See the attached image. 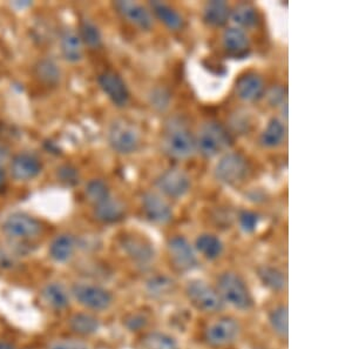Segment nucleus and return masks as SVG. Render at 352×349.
<instances>
[{"mask_svg":"<svg viewBox=\"0 0 352 349\" xmlns=\"http://www.w3.org/2000/svg\"><path fill=\"white\" fill-rule=\"evenodd\" d=\"M217 292L224 304L232 306L239 310H249L254 306L252 292L245 281L237 273L227 272L217 280Z\"/></svg>","mask_w":352,"mask_h":349,"instance_id":"1","label":"nucleus"},{"mask_svg":"<svg viewBox=\"0 0 352 349\" xmlns=\"http://www.w3.org/2000/svg\"><path fill=\"white\" fill-rule=\"evenodd\" d=\"M232 145V138L220 123L208 121L202 125L197 140V147L206 158H212Z\"/></svg>","mask_w":352,"mask_h":349,"instance_id":"2","label":"nucleus"},{"mask_svg":"<svg viewBox=\"0 0 352 349\" xmlns=\"http://www.w3.org/2000/svg\"><path fill=\"white\" fill-rule=\"evenodd\" d=\"M164 147L170 157L187 159L195 152L197 140L184 124L170 121L164 132Z\"/></svg>","mask_w":352,"mask_h":349,"instance_id":"3","label":"nucleus"},{"mask_svg":"<svg viewBox=\"0 0 352 349\" xmlns=\"http://www.w3.org/2000/svg\"><path fill=\"white\" fill-rule=\"evenodd\" d=\"M186 295L192 307L204 313H217L224 308V302L217 288L201 280L189 282Z\"/></svg>","mask_w":352,"mask_h":349,"instance_id":"4","label":"nucleus"},{"mask_svg":"<svg viewBox=\"0 0 352 349\" xmlns=\"http://www.w3.org/2000/svg\"><path fill=\"white\" fill-rule=\"evenodd\" d=\"M3 231L13 240L28 241L39 237L43 225L36 218L25 213H14L5 220Z\"/></svg>","mask_w":352,"mask_h":349,"instance_id":"5","label":"nucleus"},{"mask_svg":"<svg viewBox=\"0 0 352 349\" xmlns=\"http://www.w3.org/2000/svg\"><path fill=\"white\" fill-rule=\"evenodd\" d=\"M240 322L230 317H221L206 329L204 339L212 347H226L237 341L241 335Z\"/></svg>","mask_w":352,"mask_h":349,"instance_id":"6","label":"nucleus"},{"mask_svg":"<svg viewBox=\"0 0 352 349\" xmlns=\"http://www.w3.org/2000/svg\"><path fill=\"white\" fill-rule=\"evenodd\" d=\"M109 141L116 152L131 154L139 149L140 134L134 125L127 121L118 120L109 129Z\"/></svg>","mask_w":352,"mask_h":349,"instance_id":"7","label":"nucleus"},{"mask_svg":"<svg viewBox=\"0 0 352 349\" xmlns=\"http://www.w3.org/2000/svg\"><path fill=\"white\" fill-rule=\"evenodd\" d=\"M72 294L80 305L98 312L109 309L113 302L111 292L98 285L76 284L72 287Z\"/></svg>","mask_w":352,"mask_h":349,"instance_id":"8","label":"nucleus"},{"mask_svg":"<svg viewBox=\"0 0 352 349\" xmlns=\"http://www.w3.org/2000/svg\"><path fill=\"white\" fill-rule=\"evenodd\" d=\"M249 172V165L247 159L237 154L228 153L226 154L217 165L215 174L219 180L223 181L228 185H235L243 181Z\"/></svg>","mask_w":352,"mask_h":349,"instance_id":"9","label":"nucleus"},{"mask_svg":"<svg viewBox=\"0 0 352 349\" xmlns=\"http://www.w3.org/2000/svg\"><path fill=\"white\" fill-rule=\"evenodd\" d=\"M169 257L173 267L181 273L190 272L197 266V254L184 237H174L168 241Z\"/></svg>","mask_w":352,"mask_h":349,"instance_id":"10","label":"nucleus"},{"mask_svg":"<svg viewBox=\"0 0 352 349\" xmlns=\"http://www.w3.org/2000/svg\"><path fill=\"white\" fill-rule=\"evenodd\" d=\"M98 83L113 104L124 107L129 104V91L124 79L112 70H106L98 76Z\"/></svg>","mask_w":352,"mask_h":349,"instance_id":"11","label":"nucleus"},{"mask_svg":"<svg viewBox=\"0 0 352 349\" xmlns=\"http://www.w3.org/2000/svg\"><path fill=\"white\" fill-rule=\"evenodd\" d=\"M156 185L166 195L180 199L188 193L190 180L182 169H170L161 174L156 180Z\"/></svg>","mask_w":352,"mask_h":349,"instance_id":"12","label":"nucleus"},{"mask_svg":"<svg viewBox=\"0 0 352 349\" xmlns=\"http://www.w3.org/2000/svg\"><path fill=\"white\" fill-rule=\"evenodd\" d=\"M114 8L124 21L134 25L142 31H148L153 28V17L147 8L135 1H116Z\"/></svg>","mask_w":352,"mask_h":349,"instance_id":"13","label":"nucleus"},{"mask_svg":"<svg viewBox=\"0 0 352 349\" xmlns=\"http://www.w3.org/2000/svg\"><path fill=\"white\" fill-rule=\"evenodd\" d=\"M121 246L126 254L136 265L144 267L154 260V248L148 241L136 235H126L121 241Z\"/></svg>","mask_w":352,"mask_h":349,"instance_id":"14","label":"nucleus"},{"mask_svg":"<svg viewBox=\"0 0 352 349\" xmlns=\"http://www.w3.org/2000/svg\"><path fill=\"white\" fill-rule=\"evenodd\" d=\"M10 169L13 179L30 181L41 174L43 165L36 156L30 153H21L13 158Z\"/></svg>","mask_w":352,"mask_h":349,"instance_id":"15","label":"nucleus"},{"mask_svg":"<svg viewBox=\"0 0 352 349\" xmlns=\"http://www.w3.org/2000/svg\"><path fill=\"white\" fill-rule=\"evenodd\" d=\"M142 209L148 220L164 225L172 220L173 211L167 201L155 193H144L142 197Z\"/></svg>","mask_w":352,"mask_h":349,"instance_id":"16","label":"nucleus"},{"mask_svg":"<svg viewBox=\"0 0 352 349\" xmlns=\"http://www.w3.org/2000/svg\"><path fill=\"white\" fill-rule=\"evenodd\" d=\"M223 47L229 56L241 58L247 56L249 51V38L243 30L230 28L226 30L222 36Z\"/></svg>","mask_w":352,"mask_h":349,"instance_id":"17","label":"nucleus"},{"mask_svg":"<svg viewBox=\"0 0 352 349\" xmlns=\"http://www.w3.org/2000/svg\"><path fill=\"white\" fill-rule=\"evenodd\" d=\"M236 92L242 101H258L264 92L263 81L256 73H247L237 81Z\"/></svg>","mask_w":352,"mask_h":349,"instance_id":"18","label":"nucleus"},{"mask_svg":"<svg viewBox=\"0 0 352 349\" xmlns=\"http://www.w3.org/2000/svg\"><path fill=\"white\" fill-rule=\"evenodd\" d=\"M126 214L124 204L116 199L109 198L94 207V217L96 220L104 224H114L122 220Z\"/></svg>","mask_w":352,"mask_h":349,"instance_id":"19","label":"nucleus"},{"mask_svg":"<svg viewBox=\"0 0 352 349\" xmlns=\"http://www.w3.org/2000/svg\"><path fill=\"white\" fill-rule=\"evenodd\" d=\"M61 53L64 56L65 61L69 63H78L82 58V41L80 36L73 31L66 30L61 34L60 39Z\"/></svg>","mask_w":352,"mask_h":349,"instance_id":"20","label":"nucleus"},{"mask_svg":"<svg viewBox=\"0 0 352 349\" xmlns=\"http://www.w3.org/2000/svg\"><path fill=\"white\" fill-rule=\"evenodd\" d=\"M230 11L224 1L212 0L206 4L204 8V21L212 28H221L227 24Z\"/></svg>","mask_w":352,"mask_h":349,"instance_id":"21","label":"nucleus"},{"mask_svg":"<svg viewBox=\"0 0 352 349\" xmlns=\"http://www.w3.org/2000/svg\"><path fill=\"white\" fill-rule=\"evenodd\" d=\"M76 251V240L69 234H61L50 246V255L56 262H66L73 257Z\"/></svg>","mask_w":352,"mask_h":349,"instance_id":"22","label":"nucleus"},{"mask_svg":"<svg viewBox=\"0 0 352 349\" xmlns=\"http://www.w3.org/2000/svg\"><path fill=\"white\" fill-rule=\"evenodd\" d=\"M152 8L153 12L159 18V21H162L169 30L177 31L184 28V18L169 5L161 1H153Z\"/></svg>","mask_w":352,"mask_h":349,"instance_id":"23","label":"nucleus"},{"mask_svg":"<svg viewBox=\"0 0 352 349\" xmlns=\"http://www.w3.org/2000/svg\"><path fill=\"white\" fill-rule=\"evenodd\" d=\"M34 76L46 86H56L60 81V70L51 59H41L34 66Z\"/></svg>","mask_w":352,"mask_h":349,"instance_id":"24","label":"nucleus"},{"mask_svg":"<svg viewBox=\"0 0 352 349\" xmlns=\"http://www.w3.org/2000/svg\"><path fill=\"white\" fill-rule=\"evenodd\" d=\"M43 297L50 307L56 310L67 308L69 305V295L68 292L61 284H48L43 290Z\"/></svg>","mask_w":352,"mask_h":349,"instance_id":"25","label":"nucleus"},{"mask_svg":"<svg viewBox=\"0 0 352 349\" xmlns=\"http://www.w3.org/2000/svg\"><path fill=\"white\" fill-rule=\"evenodd\" d=\"M288 307L280 305L270 310L269 313V324L274 333L282 340H288L289 334Z\"/></svg>","mask_w":352,"mask_h":349,"instance_id":"26","label":"nucleus"},{"mask_svg":"<svg viewBox=\"0 0 352 349\" xmlns=\"http://www.w3.org/2000/svg\"><path fill=\"white\" fill-rule=\"evenodd\" d=\"M257 275L262 281V284L274 292L283 290L287 286V277L285 273L272 266H262L257 269Z\"/></svg>","mask_w":352,"mask_h":349,"instance_id":"27","label":"nucleus"},{"mask_svg":"<svg viewBox=\"0 0 352 349\" xmlns=\"http://www.w3.org/2000/svg\"><path fill=\"white\" fill-rule=\"evenodd\" d=\"M99 326V320L91 314H76L69 320V328L72 329L73 333L82 337L96 333Z\"/></svg>","mask_w":352,"mask_h":349,"instance_id":"28","label":"nucleus"},{"mask_svg":"<svg viewBox=\"0 0 352 349\" xmlns=\"http://www.w3.org/2000/svg\"><path fill=\"white\" fill-rule=\"evenodd\" d=\"M140 349H180V346L172 335L153 332L142 337Z\"/></svg>","mask_w":352,"mask_h":349,"instance_id":"29","label":"nucleus"},{"mask_svg":"<svg viewBox=\"0 0 352 349\" xmlns=\"http://www.w3.org/2000/svg\"><path fill=\"white\" fill-rule=\"evenodd\" d=\"M197 249L208 260H215L223 252V244L217 235L202 234L197 239Z\"/></svg>","mask_w":352,"mask_h":349,"instance_id":"30","label":"nucleus"},{"mask_svg":"<svg viewBox=\"0 0 352 349\" xmlns=\"http://www.w3.org/2000/svg\"><path fill=\"white\" fill-rule=\"evenodd\" d=\"M232 18L235 24L240 25L242 28H254L258 23L256 8L247 3L236 5L232 11Z\"/></svg>","mask_w":352,"mask_h":349,"instance_id":"31","label":"nucleus"},{"mask_svg":"<svg viewBox=\"0 0 352 349\" xmlns=\"http://www.w3.org/2000/svg\"><path fill=\"white\" fill-rule=\"evenodd\" d=\"M285 126L278 119H272L269 121L267 129L261 134V144L265 147H276L285 138Z\"/></svg>","mask_w":352,"mask_h":349,"instance_id":"32","label":"nucleus"},{"mask_svg":"<svg viewBox=\"0 0 352 349\" xmlns=\"http://www.w3.org/2000/svg\"><path fill=\"white\" fill-rule=\"evenodd\" d=\"M79 36L85 45L88 47L99 48L102 45V36H101L99 28L91 21H82L80 23Z\"/></svg>","mask_w":352,"mask_h":349,"instance_id":"33","label":"nucleus"},{"mask_svg":"<svg viewBox=\"0 0 352 349\" xmlns=\"http://www.w3.org/2000/svg\"><path fill=\"white\" fill-rule=\"evenodd\" d=\"M86 197L94 206L99 205L102 201L107 200L109 197V189L107 184L100 179H94L86 186Z\"/></svg>","mask_w":352,"mask_h":349,"instance_id":"34","label":"nucleus"},{"mask_svg":"<svg viewBox=\"0 0 352 349\" xmlns=\"http://www.w3.org/2000/svg\"><path fill=\"white\" fill-rule=\"evenodd\" d=\"M241 229H243L245 233H252L256 229L258 225V215L255 213L245 212L241 213L240 215Z\"/></svg>","mask_w":352,"mask_h":349,"instance_id":"35","label":"nucleus"},{"mask_svg":"<svg viewBox=\"0 0 352 349\" xmlns=\"http://www.w3.org/2000/svg\"><path fill=\"white\" fill-rule=\"evenodd\" d=\"M172 281H169L167 277H155L149 282V292L154 295L166 294L172 288Z\"/></svg>","mask_w":352,"mask_h":349,"instance_id":"36","label":"nucleus"},{"mask_svg":"<svg viewBox=\"0 0 352 349\" xmlns=\"http://www.w3.org/2000/svg\"><path fill=\"white\" fill-rule=\"evenodd\" d=\"M48 349H89L84 342L78 340H61L50 346Z\"/></svg>","mask_w":352,"mask_h":349,"instance_id":"37","label":"nucleus"},{"mask_svg":"<svg viewBox=\"0 0 352 349\" xmlns=\"http://www.w3.org/2000/svg\"><path fill=\"white\" fill-rule=\"evenodd\" d=\"M59 177H60L61 181L67 182L68 185H73L78 181V172L71 166H64L59 171Z\"/></svg>","mask_w":352,"mask_h":349,"instance_id":"38","label":"nucleus"},{"mask_svg":"<svg viewBox=\"0 0 352 349\" xmlns=\"http://www.w3.org/2000/svg\"><path fill=\"white\" fill-rule=\"evenodd\" d=\"M126 325L131 330H136V329L142 328L144 326L147 325V319L142 317V315H138V314H133L131 317L126 320Z\"/></svg>","mask_w":352,"mask_h":349,"instance_id":"39","label":"nucleus"},{"mask_svg":"<svg viewBox=\"0 0 352 349\" xmlns=\"http://www.w3.org/2000/svg\"><path fill=\"white\" fill-rule=\"evenodd\" d=\"M8 154V153L6 149H3V147H0V164H1V162H4V160H6Z\"/></svg>","mask_w":352,"mask_h":349,"instance_id":"40","label":"nucleus"},{"mask_svg":"<svg viewBox=\"0 0 352 349\" xmlns=\"http://www.w3.org/2000/svg\"><path fill=\"white\" fill-rule=\"evenodd\" d=\"M5 182H6V176H5L4 171L0 169V189L4 187Z\"/></svg>","mask_w":352,"mask_h":349,"instance_id":"41","label":"nucleus"},{"mask_svg":"<svg viewBox=\"0 0 352 349\" xmlns=\"http://www.w3.org/2000/svg\"><path fill=\"white\" fill-rule=\"evenodd\" d=\"M0 349H16L12 345H10L8 342H0Z\"/></svg>","mask_w":352,"mask_h":349,"instance_id":"42","label":"nucleus"}]
</instances>
